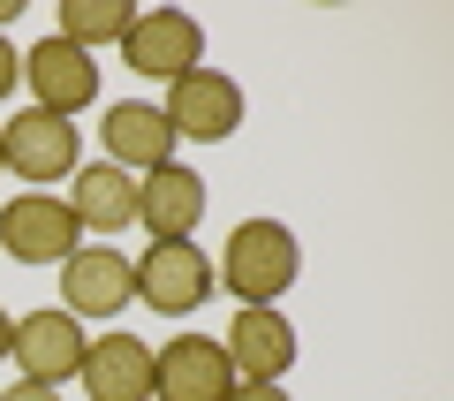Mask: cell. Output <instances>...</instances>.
Instances as JSON below:
<instances>
[{
	"label": "cell",
	"instance_id": "16",
	"mask_svg": "<svg viewBox=\"0 0 454 401\" xmlns=\"http://www.w3.org/2000/svg\"><path fill=\"white\" fill-rule=\"evenodd\" d=\"M129 23H137L129 0H61V31H53V38H68V46L91 53V46H121Z\"/></svg>",
	"mask_w": 454,
	"mask_h": 401
},
{
	"label": "cell",
	"instance_id": "6",
	"mask_svg": "<svg viewBox=\"0 0 454 401\" xmlns=\"http://www.w3.org/2000/svg\"><path fill=\"white\" fill-rule=\"evenodd\" d=\"M235 394V364L212 334H175L152 349V401H227Z\"/></svg>",
	"mask_w": 454,
	"mask_h": 401
},
{
	"label": "cell",
	"instance_id": "18",
	"mask_svg": "<svg viewBox=\"0 0 454 401\" xmlns=\"http://www.w3.org/2000/svg\"><path fill=\"white\" fill-rule=\"evenodd\" d=\"M16 83H23V53H16V46H8V38H0V98L16 91Z\"/></svg>",
	"mask_w": 454,
	"mask_h": 401
},
{
	"label": "cell",
	"instance_id": "15",
	"mask_svg": "<svg viewBox=\"0 0 454 401\" xmlns=\"http://www.w3.org/2000/svg\"><path fill=\"white\" fill-rule=\"evenodd\" d=\"M68 212H76L83 235H121V227H137V175H121V167H76V182H68L61 197Z\"/></svg>",
	"mask_w": 454,
	"mask_h": 401
},
{
	"label": "cell",
	"instance_id": "5",
	"mask_svg": "<svg viewBox=\"0 0 454 401\" xmlns=\"http://www.w3.org/2000/svg\"><path fill=\"white\" fill-rule=\"evenodd\" d=\"M167 129L175 137H190V145H220V137H235L243 129V83L220 76V68H190V76L167 83Z\"/></svg>",
	"mask_w": 454,
	"mask_h": 401
},
{
	"label": "cell",
	"instance_id": "20",
	"mask_svg": "<svg viewBox=\"0 0 454 401\" xmlns=\"http://www.w3.org/2000/svg\"><path fill=\"white\" fill-rule=\"evenodd\" d=\"M8 341H16V318H8V303H0V364H8Z\"/></svg>",
	"mask_w": 454,
	"mask_h": 401
},
{
	"label": "cell",
	"instance_id": "17",
	"mask_svg": "<svg viewBox=\"0 0 454 401\" xmlns=\"http://www.w3.org/2000/svg\"><path fill=\"white\" fill-rule=\"evenodd\" d=\"M227 401H288V386H280V379H235Z\"/></svg>",
	"mask_w": 454,
	"mask_h": 401
},
{
	"label": "cell",
	"instance_id": "7",
	"mask_svg": "<svg viewBox=\"0 0 454 401\" xmlns=\"http://www.w3.org/2000/svg\"><path fill=\"white\" fill-rule=\"evenodd\" d=\"M121 61L137 68V76H190V68H205V23L190 16V8H152V16L129 23V38H121Z\"/></svg>",
	"mask_w": 454,
	"mask_h": 401
},
{
	"label": "cell",
	"instance_id": "21",
	"mask_svg": "<svg viewBox=\"0 0 454 401\" xmlns=\"http://www.w3.org/2000/svg\"><path fill=\"white\" fill-rule=\"evenodd\" d=\"M0 175H8V167H0Z\"/></svg>",
	"mask_w": 454,
	"mask_h": 401
},
{
	"label": "cell",
	"instance_id": "11",
	"mask_svg": "<svg viewBox=\"0 0 454 401\" xmlns=\"http://www.w3.org/2000/svg\"><path fill=\"white\" fill-rule=\"evenodd\" d=\"M98 137H106V167H121V175H152V167H175V129H167L160 106H145V98H121V106H106V122H98Z\"/></svg>",
	"mask_w": 454,
	"mask_h": 401
},
{
	"label": "cell",
	"instance_id": "19",
	"mask_svg": "<svg viewBox=\"0 0 454 401\" xmlns=\"http://www.w3.org/2000/svg\"><path fill=\"white\" fill-rule=\"evenodd\" d=\"M0 401H61V386H31V379H16Z\"/></svg>",
	"mask_w": 454,
	"mask_h": 401
},
{
	"label": "cell",
	"instance_id": "2",
	"mask_svg": "<svg viewBox=\"0 0 454 401\" xmlns=\"http://www.w3.org/2000/svg\"><path fill=\"white\" fill-rule=\"evenodd\" d=\"M76 122H61V114H38V106H23L16 122H0V167L16 182H68L76 175Z\"/></svg>",
	"mask_w": 454,
	"mask_h": 401
},
{
	"label": "cell",
	"instance_id": "12",
	"mask_svg": "<svg viewBox=\"0 0 454 401\" xmlns=\"http://www.w3.org/2000/svg\"><path fill=\"white\" fill-rule=\"evenodd\" d=\"M197 220H205V182L190 167H152V175H137V227L152 242H190Z\"/></svg>",
	"mask_w": 454,
	"mask_h": 401
},
{
	"label": "cell",
	"instance_id": "10",
	"mask_svg": "<svg viewBox=\"0 0 454 401\" xmlns=\"http://www.w3.org/2000/svg\"><path fill=\"white\" fill-rule=\"evenodd\" d=\"M23 76H31V106L61 114V122L98 98V61L83 46H68V38H38V46L23 53Z\"/></svg>",
	"mask_w": 454,
	"mask_h": 401
},
{
	"label": "cell",
	"instance_id": "8",
	"mask_svg": "<svg viewBox=\"0 0 454 401\" xmlns=\"http://www.w3.org/2000/svg\"><path fill=\"white\" fill-rule=\"evenodd\" d=\"M83 318H68V311H31V318H16V341H8V364L23 371L31 386H61L83 371Z\"/></svg>",
	"mask_w": 454,
	"mask_h": 401
},
{
	"label": "cell",
	"instance_id": "13",
	"mask_svg": "<svg viewBox=\"0 0 454 401\" xmlns=\"http://www.w3.org/2000/svg\"><path fill=\"white\" fill-rule=\"evenodd\" d=\"M220 349H227V364H235V379H288V364H295V326L280 318V311L243 303Z\"/></svg>",
	"mask_w": 454,
	"mask_h": 401
},
{
	"label": "cell",
	"instance_id": "3",
	"mask_svg": "<svg viewBox=\"0 0 454 401\" xmlns=\"http://www.w3.org/2000/svg\"><path fill=\"white\" fill-rule=\"evenodd\" d=\"M137 303V257H121L114 242H83L61 257V311L68 318H114Z\"/></svg>",
	"mask_w": 454,
	"mask_h": 401
},
{
	"label": "cell",
	"instance_id": "9",
	"mask_svg": "<svg viewBox=\"0 0 454 401\" xmlns=\"http://www.w3.org/2000/svg\"><path fill=\"white\" fill-rule=\"evenodd\" d=\"M205 295H212V257L197 250V242H152V250L137 257V303L182 318V311H197Z\"/></svg>",
	"mask_w": 454,
	"mask_h": 401
},
{
	"label": "cell",
	"instance_id": "1",
	"mask_svg": "<svg viewBox=\"0 0 454 401\" xmlns=\"http://www.w3.org/2000/svg\"><path fill=\"white\" fill-rule=\"evenodd\" d=\"M295 273H303V250H295V235L280 220H243L220 250V288L235 303H258V311H273L295 288Z\"/></svg>",
	"mask_w": 454,
	"mask_h": 401
},
{
	"label": "cell",
	"instance_id": "4",
	"mask_svg": "<svg viewBox=\"0 0 454 401\" xmlns=\"http://www.w3.org/2000/svg\"><path fill=\"white\" fill-rule=\"evenodd\" d=\"M0 250L16 257V265H61L68 250H83V227L61 197L46 190H23L0 205Z\"/></svg>",
	"mask_w": 454,
	"mask_h": 401
},
{
	"label": "cell",
	"instance_id": "14",
	"mask_svg": "<svg viewBox=\"0 0 454 401\" xmlns=\"http://www.w3.org/2000/svg\"><path fill=\"white\" fill-rule=\"evenodd\" d=\"M83 394L91 401H152V349L137 334H106L83 349Z\"/></svg>",
	"mask_w": 454,
	"mask_h": 401
}]
</instances>
